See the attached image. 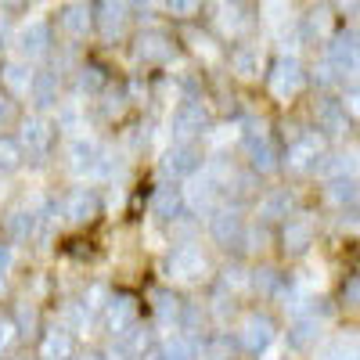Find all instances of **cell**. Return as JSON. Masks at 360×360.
I'll list each match as a JSON object with an SVG mask.
<instances>
[{
	"instance_id": "7402d4cb",
	"label": "cell",
	"mask_w": 360,
	"mask_h": 360,
	"mask_svg": "<svg viewBox=\"0 0 360 360\" xmlns=\"http://www.w3.org/2000/svg\"><path fill=\"white\" fill-rule=\"evenodd\" d=\"M105 324H108L112 335L134 328V324H137V299H134V295H112L108 307H105Z\"/></svg>"
},
{
	"instance_id": "f6af8a7d",
	"label": "cell",
	"mask_w": 360,
	"mask_h": 360,
	"mask_svg": "<svg viewBox=\"0 0 360 360\" xmlns=\"http://www.w3.org/2000/svg\"><path fill=\"white\" fill-rule=\"evenodd\" d=\"M242 285H249V274H245L242 266H227V270H224V278H220V288L234 292V288H242Z\"/></svg>"
},
{
	"instance_id": "3957f363",
	"label": "cell",
	"mask_w": 360,
	"mask_h": 360,
	"mask_svg": "<svg viewBox=\"0 0 360 360\" xmlns=\"http://www.w3.org/2000/svg\"><path fill=\"white\" fill-rule=\"evenodd\" d=\"M205 134H209V108L202 105V98H184L169 115V137L173 141H198Z\"/></svg>"
},
{
	"instance_id": "9a60e30c",
	"label": "cell",
	"mask_w": 360,
	"mask_h": 360,
	"mask_svg": "<svg viewBox=\"0 0 360 360\" xmlns=\"http://www.w3.org/2000/svg\"><path fill=\"white\" fill-rule=\"evenodd\" d=\"M15 44H18V54L22 58H44L51 51V44H54V33H51V25L44 18H33V22H25L18 29V40Z\"/></svg>"
},
{
	"instance_id": "7bdbcfd3",
	"label": "cell",
	"mask_w": 360,
	"mask_h": 360,
	"mask_svg": "<svg viewBox=\"0 0 360 360\" xmlns=\"http://www.w3.org/2000/svg\"><path fill=\"white\" fill-rule=\"evenodd\" d=\"M79 119L83 115H79L76 105H58V130H69V134L79 130Z\"/></svg>"
},
{
	"instance_id": "d590c367",
	"label": "cell",
	"mask_w": 360,
	"mask_h": 360,
	"mask_svg": "<svg viewBox=\"0 0 360 360\" xmlns=\"http://www.w3.org/2000/svg\"><path fill=\"white\" fill-rule=\"evenodd\" d=\"M33 76H37V72H29V65H22V62H8V65H4V83H8L11 94H29Z\"/></svg>"
},
{
	"instance_id": "8d00e7d4",
	"label": "cell",
	"mask_w": 360,
	"mask_h": 360,
	"mask_svg": "<svg viewBox=\"0 0 360 360\" xmlns=\"http://www.w3.org/2000/svg\"><path fill=\"white\" fill-rule=\"evenodd\" d=\"M22 159H25V152H22L18 137H0V173L18 169V162H22Z\"/></svg>"
},
{
	"instance_id": "f546056e",
	"label": "cell",
	"mask_w": 360,
	"mask_h": 360,
	"mask_svg": "<svg viewBox=\"0 0 360 360\" xmlns=\"http://www.w3.org/2000/svg\"><path fill=\"white\" fill-rule=\"evenodd\" d=\"M29 101L37 108H54L58 105V76L54 72H37L29 86Z\"/></svg>"
},
{
	"instance_id": "f35d334b",
	"label": "cell",
	"mask_w": 360,
	"mask_h": 360,
	"mask_svg": "<svg viewBox=\"0 0 360 360\" xmlns=\"http://www.w3.org/2000/svg\"><path fill=\"white\" fill-rule=\"evenodd\" d=\"M202 356H205V360H234V342H231V335H213V339H205Z\"/></svg>"
},
{
	"instance_id": "94428289",
	"label": "cell",
	"mask_w": 360,
	"mask_h": 360,
	"mask_svg": "<svg viewBox=\"0 0 360 360\" xmlns=\"http://www.w3.org/2000/svg\"><path fill=\"white\" fill-rule=\"evenodd\" d=\"M11 360H33V356H29V353H22V356H11Z\"/></svg>"
},
{
	"instance_id": "bcb514c9",
	"label": "cell",
	"mask_w": 360,
	"mask_h": 360,
	"mask_svg": "<svg viewBox=\"0 0 360 360\" xmlns=\"http://www.w3.org/2000/svg\"><path fill=\"white\" fill-rule=\"evenodd\" d=\"M198 8H202V0H166V11L176 18H191Z\"/></svg>"
},
{
	"instance_id": "52a82bcc",
	"label": "cell",
	"mask_w": 360,
	"mask_h": 360,
	"mask_svg": "<svg viewBox=\"0 0 360 360\" xmlns=\"http://www.w3.org/2000/svg\"><path fill=\"white\" fill-rule=\"evenodd\" d=\"M266 86H270V94H274L278 101H292L299 90L307 86V72H303V65H299V58H292V54L278 58L274 69H270V76H266Z\"/></svg>"
},
{
	"instance_id": "d6a6232c",
	"label": "cell",
	"mask_w": 360,
	"mask_h": 360,
	"mask_svg": "<svg viewBox=\"0 0 360 360\" xmlns=\"http://www.w3.org/2000/svg\"><path fill=\"white\" fill-rule=\"evenodd\" d=\"M278 299H281L285 310H292V317L310 310V288H307V281H285L281 292H278Z\"/></svg>"
},
{
	"instance_id": "60d3db41",
	"label": "cell",
	"mask_w": 360,
	"mask_h": 360,
	"mask_svg": "<svg viewBox=\"0 0 360 360\" xmlns=\"http://www.w3.org/2000/svg\"><path fill=\"white\" fill-rule=\"evenodd\" d=\"M127 108V90H108V94L101 98V119H119Z\"/></svg>"
},
{
	"instance_id": "be15d7a7",
	"label": "cell",
	"mask_w": 360,
	"mask_h": 360,
	"mask_svg": "<svg viewBox=\"0 0 360 360\" xmlns=\"http://www.w3.org/2000/svg\"><path fill=\"white\" fill-rule=\"evenodd\" d=\"M0 198H4V184H0Z\"/></svg>"
},
{
	"instance_id": "91938a15",
	"label": "cell",
	"mask_w": 360,
	"mask_h": 360,
	"mask_svg": "<svg viewBox=\"0 0 360 360\" xmlns=\"http://www.w3.org/2000/svg\"><path fill=\"white\" fill-rule=\"evenodd\" d=\"M79 360H105V356H98V353H86V356H79Z\"/></svg>"
},
{
	"instance_id": "db71d44e",
	"label": "cell",
	"mask_w": 360,
	"mask_h": 360,
	"mask_svg": "<svg viewBox=\"0 0 360 360\" xmlns=\"http://www.w3.org/2000/svg\"><path fill=\"white\" fill-rule=\"evenodd\" d=\"M11 263H15V252H11V245H0V281H4V274L11 270Z\"/></svg>"
},
{
	"instance_id": "d4e9b609",
	"label": "cell",
	"mask_w": 360,
	"mask_h": 360,
	"mask_svg": "<svg viewBox=\"0 0 360 360\" xmlns=\"http://www.w3.org/2000/svg\"><path fill=\"white\" fill-rule=\"evenodd\" d=\"M76 356V342H72V332L65 324L51 328V332H44L40 339V360H72Z\"/></svg>"
},
{
	"instance_id": "603a6c76",
	"label": "cell",
	"mask_w": 360,
	"mask_h": 360,
	"mask_svg": "<svg viewBox=\"0 0 360 360\" xmlns=\"http://www.w3.org/2000/svg\"><path fill=\"white\" fill-rule=\"evenodd\" d=\"M4 231H8L11 242H33L37 231H40V213L29 209V205H18L4 217Z\"/></svg>"
},
{
	"instance_id": "b9f144b4",
	"label": "cell",
	"mask_w": 360,
	"mask_h": 360,
	"mask_svg": "<svg viewBox=\"0 0 360 360\" xmlns=\"http://www.w3.org/2000/svg\"><path fill=\"white\" fill-rule=\"evenodd\" d=\"M242 25H245L242 8H224L220 11V29H224L227 37H238V33H242Z\"/></svg>"
},
{
	"instance_id": "ab89813d",
	"label": "cell",
	"mask_w": 360,
	"mask_h": 360,
	"mask_svg": "<svg viewBox=\"0 0 360 360\" xmlns=\"http://www.w3.org/2000/svg\"><path fill=\"white\" fill-rule=\"evenodd\" d=\"M94 317H98V314L90 310V307L83 303V299H76V303H69V307H65V328H86Z\"/></svg>"
},
{
	"instance_id": "836d02e7",
	"label": "cell",
	"mask_w": 360,
	"mask_h": 360,
	"mask_svg": "<svg viewBox=\"0 0 360 360\" xmlns=\"http://www.w3.org/2000/svg\"><path fill=\"white\" fill-rule=\"evenodd\" d=\"M281 285H285V278L278 274L274 266H259V270H252V274H249V288L259 292V295H266V299H278Z\"/></svg>"
},
{
	"instance_id": "9c48e42d",
	"label": "cell",
	"mask_w": 360,
	"mask_h": 360,
	"mask_svg": "<svg viewBox=\"0 0 360 360\" xmlns=\"http://www.w3.org/2000/svg\"><path fill=\"white\" fill-rule=\"evenodd\" d=\"M18 144H22L25 159L44 162L51 155V148H54V127L47 123V119H40V115H29L22 123V130H18Z\"/></svg>"
},
{
	"instance_id": "e0dca14e",
	"label": "cell",
	"mask_w": 360,
	"mask_h": 360,
	"mask_svg": "<svg viewBox=\"0 0 360 360\" xmlns=\"http://www.w3.org/2000/svg\"><path fill=\"white\" fill-rule=\"evenodd\" d=\"M346 119H349V112H346L342 101H335V98H317L314 101V123H317L321 134L342 137L346 134Z\"/></svg>"
},
{
	"instance_id": "1f68e13d",
	"label": "cell",
	"mask_w": 360,
	"mask_h": 360,
	"mask_svg": "<svg viewBox=\"0 0 360 360\" xmlns=\"http://www.w3.org/2000/svg\"><path fill=\"white\" fill-rule=\"evenodd\" d=\"M292 209H295L292 191H270V195L259 202V217H263V220H288Z\"/></svg>"
},
{
	"instance_id": "8fae6325",
	"label": "cell",
	"mask_w": 360,
	"mask_h": 360,
	"mask_svg": "<svg viewBox=\"0 0 360 360\" xmlns=\"http://www.w3.org/2000/svg\"><path fill=\"white\" fill-rule=\"evenodd\" d=\"M148 346H152V332L134 324V328H127V332L112 335V342L105 349V360H141L148 353Z\"/></svg>"
},
{
	"instance_id": "30bf717a",
	"label": "cell",
	"mask_w": 360,
	"mask_h": 360,
	"mask_svg": "<svg viewBox=\"0 0 360 360\" xmlns=\"http://www.w3.org/2000/svg\"><path fill=\"white\" fill-rule=\"evenodd\" d=\"M321 159H324V137H321L317 130L299 134V137L288 144V155H285V162H288L292 173H310V169L321 166Z\"/></svg>"
},
{
	"instance_id": "ee69618b",
	"label": "cell",
	"mask_w": 360,
	"mask_h": 360,
	"mask_svg": "<svg viewBox=\"0 0 360 360\" xmlns=\"http://www.w3.org/2000/svg\"><path fill=\"white\" fill-rule=\"evenodd\" d=\"M15 328H18V335H33V328H37V310L22 303V307L15 310Z\"/></svg>"
},
{
	"instance_id": "c3c4849f",
	"label": "cell",
	"mask_w": 360,
	"mask_h": 360,
	"mask_svg": "<svg viewBox=\"0 0 360 360\" xmlns=\"http://www.w3.org/2000/svg\"><path fill=\"white\" fill-rule=\"evenodd\" d=\"M15 335H18V328H15V321H11V317H0V356L8 353V346L15 342Z\"/></svg>"
},
{
	"instance_id": "681fc988",
	"label": "cell",
	"mask_w": 360,
	"mask_h": 360,
	"mask_svg": "<svg viewBox=\"0 0 360 360\" xmlns=\"http://www.w3.org/2000/svg\"><path fill=\"white\" fill-rule=\"evenodd\" d=\"M342 105H346V112H349V115H356V119H360V83L346 86V94H342Z\"/></svg>"
},
{
	"instance_id": "44dd1931",
	"label": "cell",
	"mask_w": 360,
	"mask_h": 360,
	"mask_svg": "<svg viewBox=\"0 0 360 360\" xmlns=\"http://www.w3.org/2000/svg\"><path fill=\"white\" fill-rule=\"evenodd\" d=\"M184 209H188V198L173 184H166L152 195V217H159L162 224H176L180 217H184Z\"/></svg>"
},
{
	"instance_id": "f907efd6",
	"label": "cell",
	"mask_w": 360,
	"mask_h": 360,
	"mask_svg": "<svg viewBox=\"0 0 360 360\" xmlns=\"http://www.w3.org/2000/svg\"><path fill=\"white\" fill-rule=\"evenodd\" d=\"M263 15H266L270 22L285 18V15H288V0H263Z\"/></svg>"
},
{
	"instance_id": "277c9868",
	"label": "cell",
	"mask_w": 360,
	"mask_h": 360,
	"mask_svg": "<svg viewBox=\"0 0 360 360\" xmlns=\"http://www.w3.org/2000/svg\"><path fill=\"white\" fill-rule=\"evenodd\" d=\"M166 274L173 281H184V285H198L209 278V256L198 245H176L166 256Z\"/></svg>"
},
{
	"instance_id": "d6986e66",
	"label": "cell",
	"mask_w": 360,
	"mask_h": 360,
	"mask_svg": "<svg viewBox=\"0 0 360 360\" xmlns=\"http://www.w3.org/2000/svg\"><path fill=\"white\" fill-rule=\"evenodd\" d=\"M314 245V220L310 217H288L281 227V249L285 256H303Z\"/></svg>"
},
{
	"instance_id": "ffe728a7",
	"label": "cell",
	"mask_w": 360,
	"mask_h": 360,
	"mask_svg": "<svg viewBox=\"0 0 360 360\" xmlns=\"http://www.w3.org/2000/svg\"><path fill=\"white\" fill-rule=\"evenodd\" d=\"M94 11H90V4L86 0H69V4L58 11V25H62V33L65 37H72V40H79V37H86V29L94 25Z\"/></svg>"
},
{
	"instance_id": "4316f807",
	"label": "cell",
	"mask_w": 360,
	"mask_h": 360,
	"mask_svg": "<svg viewBox=\"0 0 360 360\" xmlns=\"http://www.w3.org/2000/svg\"><path fill=\"white\" fill-rule=\"evenodd\" d=\"M259 69H263V54H259V47H252V44H238V47L231 51V72H234L238 79H256Z\"/></svg>"
},
{
	"instance_id": "6da1fadb",
	"label": "cell",
	"mask_w": 360,
	"mask_h": 360,
	"mask_svg": "<svg viewBox=\"0 0 360 360\" xmlns=\"http://www.w3.org/2000/svg\"><path fill=\"white\" fill-rule=\"evenodd\" d=\"M112 162H115V155L98 137L76 134L69 141V166H72V173H79V176H112Z\"/></svg>"
},
{
	"instance_id": "816d5d0a",
	"label": "cell",
	"mask_w": 360,
	"mask_h": 360,
	"mask_svg": "<svg viewBox=\"0 0 360 360\" xmlns=\"http://www.w3.org/2000/svg\"><path fill=\"white\" fill-rule=\"evenodd\" d=\"M191 40H195V51H198V54H205L209 62H217V47H213V40H209V37H198V33H191Z\"/></svg>"
},
{
	"instance_id": "e575fe53",
	"label": "cell",
	"mask_w": 360,
	"mask_h": 360,
	"mask_svg": "<svg viewBox=\"0 0 360 360\" xmlns=\"http://www.w3.org/2000/svg\"><path fill=\"white\" fill-rule=\"evenodd\" d=\"M321 360H360V335H339L321 349Z\"/></svg>"
},
{
	"instance_id": "74e56055",
	"label": "cell",
	"mask_w": 360,
	"mask_h": 360,
	"mask_svg": "<svg viewBox=\"0 0 360 360\" xmlns=\"http://www.w3.org/2000/svg\"><path fill=\"white\" fill-rule=\"evenodd\" d=\"M76 86H79V94H101L105 90V72L98 65H83L79 76H76Z\"/></svg>"
},
{
	"instance_id": "7a4b0ae2",
	"label": "cell",
	"mask_w": 360,
	"mask_h": 360,
	"mask_svg": "<svg viewBox=\"0 0 360 360\" xmlns=\"http://www.w3.org/2000/svg\"><path fill=\"white\" fill-rule=\"evenodd\" d=\"M242 148L249 155V166L256 173H274L278 169V148L270 141L263 119H245L242 123Z\"/></svg>"
},
{
	"instance_id": "6125c7cd",
	"label": "cell",
	"mask_w": 360,
	"mask_h": 360,
	"mask_svg": "<svg viewBox=\"0 0 360 360\" xmlns=\"http://www.w3.org/2000/svg\"><path fill=\"white\" fill-rule=\"evenodd\" d=\"M141 4H155V0H141Z\"/></svg>"
},
{
	"instance_id": "f1b7e54d",
	"label": "cell",
	"mask_w": 360,
	"mask_h": 360,
	"mask_svg": "<svg viewBox=\"0 0 360 360\" xmlns=\"http://www.w3.org/2000/svg\"><path fill=\"white\" fill-rule=\"evenodd\" d=\"M98 29H101L105 40H119L127 33V8L119 4V0H108V4L101 8V15H98Z\"/></svg>"
},
{
	"instance_id": "cb8c5ba5",
	"label": "cell",
	"mask_w": 360,
	"mask_h": 360,
	"mask_svg": "<svg viewBox=\"0 0 360 360\" xmlns=\"http://www.w3.org/2000/svg\"><path fill=\"white\" fill-rule=\"evenodd\" d=\"M155 317H159L162 328H173V332H180V328H184V317H188V303H184L176 292L159 288V292H155Z\"/></svg>"
},
{
	"instance_id": "5b68a950",
	"label": "cell",
	"mask_w": 360,
	"mask_h": 360,
	"mask_svg": "<svg viewBox=\"0 0 360 360\" xmlns=\"http://www.w3.org/2000/svg\"><path fill=\"white\" fill-rule=\"evenodd\" d=\"M245 231H249V224H245V217H242V209L238 205H220L213 217H209V238H213L217 245H224V249H238L245 242Z\"/></svg>"
},
{
	"instance_id": "5bb4252c",
	"label": "cell",
	"mask_w": 360,
	"mask_h": 360,
	"mask_svg": "<svg viewBox=\"0 0 360 360\" xmlns=\"http://www.w3.org/2000/svg\"><path fill=\"white\" fill-rule=\"evenodd\" d=\"M134 54L144 65H162L173 54V40H169V33H162V29H144V33L137 37V44H134Z\"/></svg>"
},
{
	"instance_id": "7c38bea8",
	"label": "cell",
	"mask_w": 360,
	"mask_h": 360,
	"mask_svg": "<svg viewBox=\"0 0 360 360\" xmlns=\"http://www.w3.org/2000/svg\"><path fill=\"white\" fill-rule=\"evenodd\" d=\"M274 335H278V328H274V321H270L266 314H249L245 321H242V332H238V339H242V346L249 349V353H256V356H263L270 346H274Z\"/></svg>"
},
{
	"instance_id": "ac0fdd59",
	"label": "cell",
	"mask_w": 360,
	"mask_h": 360,
	"mask_svg": "<svg viewBox=\"0 0 360 360\" xmlns=\"http://www.w3.org/2000/svg\"><path fill=\"white\" fill-rule=\"evenodd\" d=\"M220 184H213V180H209L205 173L198 176H191V188L184 191V198H188V205L195 209V213H202V217H213L217 209H220Z\"/></svg>"
},
{
	"instance_id": "7dc6e473",
	"label": "cell",
	"mask_w": 360,
	"mask_h": 360,
	"mask_svg": "<svg viewBox=\"0 0 360 360\" xmlns=\"http://www.w3.org/2000/svg\"><path fill=\"white\" fill-rule=\"evenodd\" d=\"M342 303L346 307H360V274H349L342 285Z\"/></svg>"
},
{
	"instance_id": "4fadbf2b",
	"label": "cell",
	"mask_w": 360,
	"mask_h": 360,
	"mask_svg": "<svg viewBox=\"0 0 360 360\" xmlns=\"http://www.w3.org/2000/svg\"><path fill=\"white\" fill-rule=\"evenodd\" d=\"M98 213H101V198L94 188H72L62 198V217L69 224H94Z\"/></svg>"
},
{
	"instance_id": "e7e4bbea",
	"label": "cell",
	"mask_w": 360,
	"mask_h": 360,
	"mask_svg": "<svg viewBox=\"0 0 360 360\" xmlns=\"http://www.w3.org/2000/svg\"><path fill=\"white\" fill-rule=\"evenodd\" d=\"M0 47H4V37H0Z\"/></svg>"
},
{
	"instance_id": "8992f818",
	"label": "cell",
	"mask_w": 360,
	"mask_h": 360,
	"mask_svg": "<svg viewBox=\"0 0 360 360\" xmlns=\"http://www.w3.org/2000/svg\"><path fill=\"white\" fill-rule=\"evenodd\" d=\"M324 62L342 76H356L360 72V29H342L332 37L324 51Z\"/></svg>"
},
{
	"instance_id": "83f0119b",
	"label": "cell",
	"mask_w": 360,
	"mask_h": 360,
	"mask_svg": "<svg viewBox=\"0 0 360 360\" xmlns=\"http://www.w3.org/2000/svg\"><path fill=\"white\" fill-rule=\"evenodd\" d=\"M328 202L335 209H342V213L360 205V180L356 176H335L332 184H328Z\"/></svg>"
},
{
	"instance_id": "11a10c76",
	"label": "cell",
	"mask_w": 360,
	"mask_h": 360,
	"mask_svg": "<svg viewBox=\"0 0 360 360\" xmlns=\"http://www.w3.org/2000/svg\"><path fill=\"white\" fill-rule=\"evenodd\" d=\"M8 119H11V105H8L4 98H0V127H4V123H8Z\"/></svg>"
},
{
	"instance_id": "680465c9",
	"label": "cell",
	"mask_w": 360,
	"mask_h": 360,
	"mask_svg": "<svg viewBox=\"0 0 360 360\" xmlns=\"http://www.w3.org/2000/svg\"><path fill=\"white\" fill-rule=\"evenodd\" d=\"M0 4H4V8H18V4H22V0H0Z\"/></svg>"
},
{
	"instance_id": "484cf974",
	"label": "cell",
	"mask_w": 360,
	"mask_h": 360,
	"mask_svg": "<svg viewBox=\"0 0 360 360\" xmlns=\"http://www.w3.org/2000/svg\"><path fill=\"white\" fill-rule=\"evenodd\" d=\"M299 33H303V40H310V44H317V40H324V37H332V11H328L324 4L307 8L303 22H299Z\"/></svg>"
},
{
	"instance_id": "4dcf8cb0",
	"label": "cell",
	"mask_w": 360,
	"mask_h": 360,
	"mask_svg": "<svg viewBox=\"0 0 360 360\" xmlns=\"http://www.w3.org/2000/svg\"><path fill=\"white\" fill-rule=\"evenodd\" d=\"M155 360H198V346L188 335H169L155 346Z\"/></svg>"
},
{
	"instance_id": "ba28073f",
	"label": "cell",
	"mask_w": 360,
	"mask_h": 360,
	"mask_svg": "<svg viewBox=\"0 0 360 360\" xmlns=\"http://www.w3.org/2000/svg\"><path fill=\"white\" fill-rule=\"evenodd\" d=\"M198 166H202V152H198V144H195V141H173V144L166 148L162 162H159L162 176H169V180L195 176Z\"/></svg>"
},
{
	"instance_id": "2e32d148",
	"label": "cell",
	"mask_w": 360,
	"mask_h": 360,
	"mask_svg": "<svg viewBox=\"0 0 360 360\" xmlns=\"http://www.w3.org/2000/svg\"><path fill=\"white\" fill-rule=\"evenodd\" d=\"M324 332V314H317V307L303 310V314H295L292 324H288V342L295 349H310Z\"/></svg>"
},
{
	"instance_id": "6f0895ef",
	"label": "cell",
	"mask_w": 360,
	"mask_h": 360,
	"mask_svg": "<svg viewBox=\"0 0 360 360\" xmlns=\"http://www.w3.org/2000/svg\"><path fill=\"white\" fill-rule=\"evenodd\" d=\"M332 4H335L339 11H353V8L360 4V0H332Z\"/></svg>"
},
{
	"instance_id": "f5cc1de1",
	"label": "cell",
	"mask_w": 360,
	"mask_h": 360,
	"mask_svg": "<svg viewBox=\"0 0 360 360\" xmlns=\"http://www.w3.org/2000/svg\"><path fill=\"white\" fill-rule=\"evenodd\" d=\"M314 79H317L321 86H328V83H335V69L328 65V62H321V65L314 69Z\"/></svg>"
},
{
	"instance_id": "9f6ffc18",
	"label": "cell",
	"mask_w": 360,
	"mask_h": 360,
	"mask_svg": "<svg viewBox=\"0 0 360 360\" xmlns=\"http://www.w3.org/2000/svg\"><path fill=\"white\" fill-rule=\"evenodd\" d=\"M259 360H288V353H281V349H266Z\"/></svg>"
}]
</instances>
